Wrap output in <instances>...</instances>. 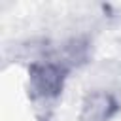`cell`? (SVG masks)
Returning <instances> with one entry per match:
<instances>
[{"label":"cell","instance_id":"6da1fadb","mask_svg":"<svg viewBox=\"0 0 121 121\" xmlns=\"http://www.w3.org/2000/svg\"><path fill=\"white\" fill-rule=\"evenodd\" d=\"M60 85H62L60 64L45 62V64H36L32 68V87L42 100H47L53 95H57Z\"/></svg>","mask_w":121,"mask_h":121},{"label":"cell","instance_id":"7a4b0ae2","mask_svg":"<svg viewBox=\"0 0 121 121\" xmlns=\"http://www.w3.org/2000/svg\"><path fill=\"white\" fill-rule=\"evenodd\" d=\"M112 110V100L106 93L95 91L87 95L81 110V121H106Z\"/></svg>","mask_w":121,"mask_h":121}]
</instances>
